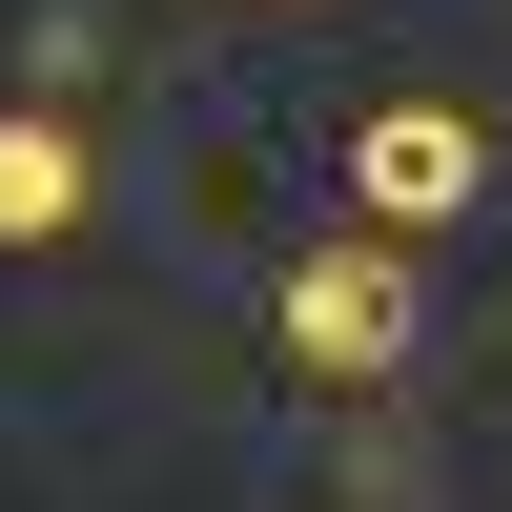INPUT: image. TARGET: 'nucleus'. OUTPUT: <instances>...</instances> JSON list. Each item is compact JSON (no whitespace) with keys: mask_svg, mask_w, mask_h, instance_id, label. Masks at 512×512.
<instances>
[{"mask_svg":"<svg viewBox=\"0 0 512 512\" xmlns=\"http://www.w3.org/2000/svg\"><path fill=\"white\" fill-rule=\"evenodd\" d=\"M349 205H369V246L492 205V123H472V103H369V123H349Z\"/></svg>","mask_w":512,"mask_h":512,"instance_id":"f257e3e1","label":"nucleus"},{"mask_svg":"<svg viewBox=\"0 0 512 512\" xmlns=\"http://www.w3.org/2000/svg\"><path fill=\"white\" fill-rule=\"evenodd\" d=\"M82 205H103V185H82V144H62V123L21 103V123H0V246H62Z\"/></svg>","mask_w":512,"mask_h":512,"instance_id":"7ed1b4c3","label":"nucleus"},{"mask_svg":"<svg viewBox=\"0 0 512 512\" xmlns=\"http://www.w3.org/2000/svg\"><path fill=\"white\" fill-rule=\"evenodd\" d=\"M267 328H287V369H308V390H369V369L410 349V267H390V246H308Z\"/></svg>","mask_w":512,"mask_h":512,"instance_id":"f03ea898","label":"nucleus"}]
</instances>
